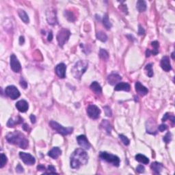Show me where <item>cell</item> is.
Here are the masks:
<instances>
[{
  "label": "cell",
  "instance_id": "obj_26",
  "mask_svg": "<svg viewBox=\"0 0 175 175\" xmlns=\"http://www.w3.org/2000/svg\"><path fill=\"white\" fill-rule=\"evenodd\" d=\"M136 159L138 161L144 164H148L149 163V159L145 155L142 154H138L136 155Z\"/></svg>",
  "mask_w": 175,
  "mask_h": 175
},
{
  "label": "cell",
  "instance_id": "obj_46",
  "mask_svg": "<svg viewBox=\"0 0 175 175\" xmlns=\"http://www.w3.org/2000/svg\"><path fill=\"white\" fill-rule=\"evenodd\" d=\"M37 169H38V170H40V171H45V166H44L43 165H39V166H37Z\"/></svg>",
  "mask_w": 175,
  "mask_h": 175
},
{
  "label": "cell",
  "instance_id": "obj_40",
  "mask_svg": "<svg viewBox=\"0 0 175 175\" xmlns=\"http://www.w3.org/2000/svg\"><path fill=\"white\" fill-rule=\"evenodd\" d=\"M145 170V168L142 165H139L138 167L136 168V171L138 173H142L144 172Z\"/></svg>",
  "mask_w": 175,
  "mask_h": 175
},
{
  "label": "cell",
  "instance_id": "obj_1",
  "mask_svg": "<svg viewBox=\"0 0 175 175\" xmlns=\"http://www.w3.org/2000/svg\"><path fill=\"white\" fill-rule=\"evenodd\" d=\"M88 161V155L83 149H77L71 156V166L73 169H79Z\"/></svg>",
  "mask_w": 175,
  "mask_h": 175
},
{
  "label": "cell",
  "instance_id": "obj_21",
  "mask_svg": "<svg viewBox=\"0 0 175 175\" xmlns=\"http://www.w3.org/2000/svg\"><path fill=\"white\" fill-rule=\"evenodd\" d=\"M163 168V166L162 165L161 163H159V162L157 161L153 162L151 165V168L152 169L156 174H160Z\"/></svg>",
  "mask_w": 175,
  "mask_h": 175
},
{
  "label": "cell",
  "instance_id": "obj_33",
  "mask_svg": "<svg viewBox=\"0 0 175 175\" xmlns=\"http://www.w3.org/2000/svg\"><path fill=\"white\" fill-rule=\"evenodd\" d=\"M99 56H100V58H101L102 60H105V61H107V60L109 59V54H108V52H107L106 50H105V49H100Z\"/></svg>",
  "mask_w": 175,
  "mask_h": 175
},
{
  "label": "cell",
  "instance_id": "obj_12",
  "mask_svg": "<svg viewBox=\"0 0 175 175\" xmlns=\"http://www.w3.org/2000/svg\"><path fill=\"white\" fill-rule=\"evenodd\" d=\"M77 141L78 142V144L81 147L82 149H90L91 147L90 142H88V140L86 138L84 135H80V136L77 137Z\"/></svg>",
  "mask_w": 175,
  "mask_h": 175
},
{
  "label": "cell",
  "instance_id": "obj_35",
  "mask_svg": "<svg viewBox=\"0 0 175 175\" xmlns=\"http://www.w3.org/2000/svg\"><path fill=\"white\" fill-rule=\"evenodd\" d=\"M163 140L164 142H166V144H168L171 142L172 140V134L170 132H168L165 135V136H163Z\"/></svg>",
  "mask_w": 175,
  "mask_h": 175
},
{
  "label": "cell",
  "instance_id": "obj_19",
  "mask_svg": "<svg viewBox=\"0 0 175 175\" xmlns=\"http://www.w3.org/2000/svg\"><path fill=\"white\" fill-rule=\"evenodd\" d=\"M62 154V151L60 150V148L58 147H54L51 151H49L48 155L52 157V159H58L59 157Z\"/></svg>",
  "mask_w": 175,
  "mask_h": 175
},
{
  "label": "cell",
  "instance_id": "obj_34",
  "mask_svg": "<svg viewBox=\"0 0 175 175\" xmlns=\"http://www.w3.org/2000/svg\"><path fill=\"white\" fill-rule=\"evenodd\" d=\"M7 157L4 154L1 153V163H0V168H2L3 166L7 163Z\"/></svg>",
  "mask_w": 175,
  "mask_h": 175
},
{
  "label": "cell",
  "instance_id": "obj_4",
  "mask_svg": "<svg viewBox=\"0 0 175 175\" xmlns=\"http://www.w3.org/2000/svg\"><path fill=\"white\" fill-rule=\"evenodd\" d=\"M99 157L102 160L108 162L109 163H112L113 166L116 167H118L120 166V160L118 156L111 154L107 152H101L99 153Z\"/></svg>",
  "mask_w": 175,
  "mask_h": 175
},
{
  "label": "cell",
  "instance_id": "obj_23",
  "mask_svg": "<svg viewBox=\"0 0 175 175\" xmlns=\"http://www.w3.org/2000/svg\"><path fill=\"white\" fill-rule=\"evenodd\" d=\"M18 14H19L20 19L24 22L25 23H29L30 19H29V16L25 10H22V9H19V10H18Z\"/></svg>",
  "mask_w": 175,
  "mask_h": 175
},
{
  "label": "cell",
  "instance_id": "obj_10",
  "mask_svg": "<svg viewBox=\"0 0 175 175\" xmlns=\"http://www.w3.org/2000/svg\"><path fill=\"white\" fill-rule=\"evenodd\" d=\"M19 157L23 161V163L26 165L28 166H32L35 163L36 159L35 158L33 157L32 155L30 153H27L24 152H20L19 153Z\"/></svg>",
  "mask_w": 175,
  "mask_h": 175
},
{
  "label": "cell",
  "instance_id": "obj_38",
  "mask_svg": "<svg viewBox=\"0 0 175 175\" xmlns=\"http://www.w3.org/2000/svg\"><path fill=\"white\" fill-rule=\"evenodd\" d=\"M47 170H48V172H45V173H49V174H55V173H57L56 172V168H55L54 166L52 165H49L48 168H47Z\"/></svg>",
  "mask_w": 175,
  "mask_h": 175
},
{
  "label": "cell",
  "instance_id": "obj_43",
  "mask_svg": "<svg viewBox=\"0 0 175 175\" xmlns=\"http://www.w3.org/2000/svg\"><path fill=\"white\" fill-rule=\"evenodd\" d=\"M16 171L18 173H21L23 172V168L21 166V164H18L16 168Z\"/></svg>",
  "mask_w": 175,
  "mask_h": 175
},
{
  "label": "cell",
  "instance_id": "obj_24",
  "mask_svg": "<svg viewBox=\"0 0 175 175\" xmlns=\"http://www.w3.org/2000/svg\"><path fill=\"white\" fill-rule=\"evenodd\" d=\"M136 8L140 12H144L147 10V3L144 0H139L137 1Z\"/></svg>",
  "mask_w": 175,
  "mask_h": 175
},
{
  "label": "cell",
  "instance_id": "obj_2",
  "mask_svg": "<svg viewBox=\"0 0 175 175\" xmlns=\"http://www.w3.org/2000/svg\"><path fill=\"white\" fill-rule=\"evenodd\" d=\"M5 138H6V140L9 143L12 144L17 145L21 149H25L28 147V140L25 138L24 135L19 131L9 133L5 137Z\"/></svg>",
  "mask_w": 175,
  "mask_h": 175
},
{
  "label": "cell",
  "instance_id": "obj_27",
  "mask_svg": "<svg viewBox=\"0 0 175 175\" xmlns=\"http://www.w3.org/2000/svg\"><path fill=\"white\" fill-rule=\"evenodd\" d=\"M103 23L104 26L105 27V28H106L107 30H109V29H111V27H112V23H111V22L109 21V17H108V15H107V14H104V16L103 17Z\"/></svg>",
  "mask_w": 175,
  "mask_h": 175
},
{
  "label": "cell",
  "instance_id": "obj_36",
  "mask_svg": "<svg viewBox=\"0 0 175 175\" xmlns=\"http://www.w3.org/2000/svg\"><path fill=\"white\" fill-rule=\"evenodd\" d=\"M119 138L121 140L122 142H123L125 145L128 146L129 144V142H130V141H129V140L125 136H124L123 134L119 135Z\"/></svg>",
  "mask_w": 175,
  "mask_h": 175
},
{
  "label": "cell",
  "instance_id": "obj_6",
  "mask_svg": "<svg viewBox=\"0 0 175 175\" xmlns=\"http://www.w3.org/2000/svg\"><path fill=\"white\" fill-rule=\"evenodd\" d=\"M70 36V31L66 29H62L58 32L56 38H57V41L60 47H62L65 45V43L68 41Z\"/></svg>",
  "mask_w": 175,
  "mask_h": 175
},
{
  "label": "cell",
  "instance_id": "obj_42",
  "mask_svg": "<svg viewBox=\"0 0 175 175\" xmlns=\"http://www.w3.org/2000/svg\"><path fill=\"white\" fill-rule=\"evenodd\" d=\"M144 29L142 27V25H140L139 27H138V34H139V35H143V34H144Z\"/></svg>",
  "mask_w": 175,
  "mask_h": 175
},
{
  "label": "cell",
  "instance_id": "obj_32",
  "mask_svg": "<svg viewBox=\"0 0 175 175\" xmlns=\"http://www.w3.org/2000/svg\"><path fill=\"white\" fill-rule=\"evenodd\" d=\"M168 119H170L173 125L175 123V117L174 115H171V114H170V113H166V114H164L163 118H162V121L165 122Z\"/></svg>",
  "mask_w": 175,
  "mask_h": 175
},
{
  "label": "cell",
  "instance_id": "obj_7",
  "mask_svg": "<svg viewBox=\"0 0 175 175\" xmlns=\"http://www.w3.org/2000/svg\"><path fill=\"white\" fill-rule=\"evenodd\" d=\"M5 93L11 99L15 100L21 95L19 90L14 85H8L5 88Z\"/></svg>",
  "mask_w": 175,
  "mask_h": 175
},
{
  "label": "cell",
  "instance_id": "obj_49",
  "mask_svg": "<svg viewBox=\"0 0 175 175\" xmlns=\"http://www.w3.org/2000/svg\"><path fill=\"white\" fill-rule=\"evenodd\" d=\"M172 59H173V60L174 59V52H173L172 54Z\"/></svg>",
  "mask_w": 175,
  "mask_h": 175
},
{
  "label": "cell",
  "instance_id": "obj_39",
  "mask_svg": "<svg viewBox=\"0 0 175 175\" xmlns=\"http://www.w3.org/2000/svg\"><path fill=\"white\" fill-rule=\"evenodd\" d=\"M168 129V126L165 124H162V125H160L159 126H158V130L160 131V132H163L164 131H166Z\"/></svg>",
  "mask_w": 175,
  "mask_h": 175
},
{
  "label": "cell",
  "instance_id": "obj_14",
  "mask_svg": "<svg viewBox=\"0 0 175 175\" xmlns=\"http://www.w3.org/2000/svg\"><path fill=\"white\" fill-rule=\"evenodd\" d=\"M161 66L162 69L166 72H168L172 69L170 61L168 56H164L161 60Z\"/></svg>",
  "mask_w": 175,
  "mask_h": 175
},
{
  "label": "cell",
  "instance_id": "obj_13",
  "mask_svg": "<svg viewBox=\"0 0 175 175\" xmlns=\"http://www.w3.org/2000/svg\"><path fill=\"white\" fill-rule=\"evenodd\" d=\"M66 66L64 63L58 64L55 68V72L56 75L62 79L66 77Z\"/></svg>",
  "mask_w": 175,
  "mask_h": 175
},
{
  "label": "cell",
  "instance_id": "obj_3",
  "mask_svg": "<svg viewBox=\"0 0 175 175\" xmlns=\"http://www.w3.org/2000/svg\"><path fill=\"white\" fill-rule=\"evenodd\" d=\"M88 67V62L86 60H79L73 67L71 72L76 79H80Z\"/></svg>",
  "mask_w": 175,
  "mask_h": 175
},
{
  "label": "cell",
  "instance_id": "obj_31",
  "mask_svg": "<svg viewBox=\"0 0 175 175\" xmlns=\"http://www.w3.org/2000/svg\"><path fill=\"white\" fill-rule=\"evenodd\" d=\"M144 69L148 77H152L153 76V70L152 64H148L145 66Z\"/></svg>",
  "mask_w": 175,
  "mask_h": 175
},
{
  "label": "cell",
  "instance_id": "obj_9",
  "mask_svg": "<svg viewBox=\"0 0 175 175\" xmlns=\"http://www.w3.org/2000/svg\"><path fill=\"white\" fill-rule=\"evenodd\" d=\"M87 114L90 118L95 120L99 118L101 110L96 105H90L87 108Z\"/></svg>",
  "mask_w": 175,
  "mask_h": 175
},
{
  "label": "cell",
  "instance_id": "obj_29",
  "mask_svg": "<svg viewBox=\"0 0 175 175\" xmlns=\"http://www.w3.org/2000/svg\"><path fill=\"white\" fill-rule=\"evenodd\" d=\"M64 14H65V17L69 21L73 22L76 20V17L75 16L74 14L73 13V12H71L70 10H65Z\"/></svg>",
  "mask_w": 175,
  "mask_h": 175
},
{
  "label": "cell",
  "instance_id": "obj_37",
  "mask_svg": "<svg viewBox=\"0 0 175 175\" xmlns=\"http://www.w3.org/2000/svg\"><path fill=\"white\" fill-rule=\"evenodd\" d=\"M103 109H104V110H105V115H106L107 116H108V117H111L112 115V110H111L110 107L108 106H105V107H103Z\"/></svg>",
  "mask_w": 175,
  "mask_h": 175
},
{
  "label": "cell",
  "instance_id": "obj_44",
  "mask_svg": "<svg viewBox=\"0 0 175 175\" xmlns=\"http://www.w3.org/2000/svg\"><path fill=\"white\" fill-rule=\"evenodd\" d=\"M53 39V33L52 31H50V32H49V34H48V38H47V40H48V41H52Z\"/></svg>",
  "mask_w": 175,
  "mask_h": 175
},
{
  "label": "cell",
  "instance_id": "obj_15",
  "mask_svg": "<svg viewBox=\"0 0 175 175\" xmlns=\"http://www.w3.org/2000/svg\"><path fill=\"white\" fill-rule=\"evenodd\" d=\"M122 77L117 73H112L107 77V81L110 85H114L115 84L120 83Z\"/></svg>",
  "mask_w": 175,
  "mask_h": 175
},
{
  "label": "cell",
  "instance_id": "obj_20",
  "mask_svg": "<svg viewBox=\"0 0 175 175\" xmlns=\"http://www.w3.org/2000/svg\"><path fill=\"white\" fill-rule=\"evenodd\" d=\"M130 85L127 83H125V82H120L116 85L114 88V90L116 91H120V90H124L126 92H129L130 90Z\"/></svg>",
  "mask_w": 175,
  "mask_h": 175
},
{
  "label": "cell",
  "instance_id": "obj_16",
  "mask_svg": "<svg viewBox=\"0 0 175 175\" xmlns=\"http://www.w3.org/2000/svg\"><path fill=\"white\" fill-rule=\"evenodd\" d=\"M16 107L20 112H25L28 110L29 105L25 100H20L16 103Z\"/></svg>",
  "mask_w": 175,
  "mask_h": 175
},
{
  "label": "cell",
  "instance_id": "obj_8",
  "mask_svg": "<svg viewBox=\"0 0 175 175\" xmlns=\"http://www.w3.org/2000/svg\"><path fill=\"white\" fill-rule=\"evenodd\" d=\"M47 21L49 24L54 25L58 24L57 15H56V10L54 8H50L46 12Z\"/></svg>",
  "mask_w": 175,
  "mask_h": 175
},
{
  "label": "cell",
  "instance_id": "obj_22",
  "mask_svg": "<svg viewBox=\"0 0 175 175\" xmlns=\"http://www.w3.org/2000/svg\"><path fill=\"white\" fill-rule=\"evenodd\" d=\"M90 89L97 94H101L102 92V88L97 81L92 82V84L90 85Z\"/></svg>",
  "mask_w": 175,
  "mask_h": 175
},
{
  "label": "cell",
  "instance_id": "obj_18",
  "mask_svg": "<svg viewBox=\"0 0 175 175\" xmlns=\"http://www.w3.org/2000/svg\"><path fill=\"white\" fill-rule=\"evenodd\" d=\"M23 119L22 118L21 116H17V117H14V118H10V119L8 120V123H7V126L8 127H14V125H19V124H21L23 123Z\"/></svg>",
  "mask_w": 175,
  "mask_h": 175
},
{
  "label": "cell",
  "instance_id": "obj_17",
  "mask_svg": "<svg viewBox=\"0 0 175 175\" xmlns=\"http://www.w3.org/2000/svg\"><path fill=\"white\" fill-rule=\"evenodd\" d=\"M135 88H136V92L141 96H144L149 92V90H148L147 88L144 85H142L139 81L136 82V84H135Z\"/></svg>",
  "mask_w": 175,
  "mask_h": 175
},
{
  "label": "cell",
  "instance_id": "obj_45",
  "mask_svg": "<svg viewBox=\"0 0 175 175\" xmlns=\"http://www.w3.org/2000/svg\"><path fill=\"white\" fill-rule=\"evenodd\" d=\"M30 120H31V122H32V123H36V116H34V115L32 114L30 116Z\"/></svg>",
  "mask_w": 175,
  "mask_h": 175
},
{
  "label": "cell",
  "instance_id": "obj_48",
  "mask_svg": "<svg viewBox=\"0 0 175 175\" xmlns=\"http://www.w3.org/2000/svg\"><path fill=\"white\" fill-rule=\"evenodd\" d=\"M23 129H24L25 131H27L29 130V129H30V127H29V125H27V124H24V125H23Z\"/></svg>",
  "mask_w": 175,
  "mask_h": 175
},
{
  "label": "cell",
  "instance_id": "obj_41",
  "mask_svg": "<svg viewBox=\"0 0 175 175\" xmlns=\"http://www.w3.org/2000/svg\"><path fill=\"white\" fill-rule=\"evenodd\" d=\"M20 85L23 88V89H25L27 88V82L26 81H25L24 79H21L20 81Z\"/></svg>",
  "mask_w": 175,
  "mask_h": 175
},
{
  "label": "cell",
  "instance_id": "obj_5",
  "mask_svg": "<svg viewBox=\"0 0 175 175\" xmlns=\"http://www.w3.org/2000/svg\"><path fill=\"white\" fill-rule=\"evenodd\" d=\"M49 125L56 132L63 135V136H66V135L72 134L73 131V128H72V127H64L63 126L60 125L57 122L54 121V120L49 122Z\"/></svg>",
  "mask_w": 175,
  "mask_h": 175
},
{
  "label": "cell",
  "instance_id": "obj_25",
  "mask_svg": "<svg viewBox=\"0 0 175 175\" xmlns=\"http://www.w3.org/2000/svg\"><path fill=\"white\" fill-rule=\"evenodd\" d=\"M101 126L102 128L106 131L107 134H111V131H112V126H111L110 123H109L107 120H103Z\"/></svg>",
  "mask_w": 175,
  "mask_h": 175
},
{
  "label": "cell",
  "instance_id": "obj_11",
  "mask_svg": "<svg viewBox=\"0 0 175 175\" xmlns=\"http://www.w3.org/2000/svg\"><path fill=\"white\" fill-rule=\"evenodd\" d=\"M10 68L14 73H19L21 70V65L14 54H12L10 58Z\"/></svg>",
  "mask_w": 175,
  "mask_h": 175
},
{
  "label": "cell",
  "instance_id": "obj_47",
  "mask_svg": "<svg viewBox=\"0 0 175 175\" xmlns=\"http://www.w3.org/2000/svg\"><path fill=\"white\" fill-rule=\"evenodd\" d=\"M25 43V38H24V36H20V38H19V44L20 45H23V43Z\"/></svg>",
  "mask_w": 175,
  "mask_h": 175
},
{
  "label": "cell",
  "instance_id": "obj_28",
  "mask_svg": "<svg viewBox=\"0 0 175 175\" xmlns=\"http://www.w3.org/2000/svg\"><path fill=\"white\" fill-rule=\"evenodd\" d=\"M151 45L153 47V50H151V55H153V56H156L157 54H158L159 53V44L157 41H153L151 43Z\"/></svg>",
  "mask_w": 175,
  "mask_h": 175
},
{
  "label": "cell",
  "instance_id": "obj_30",
  "mask_svg": "<svg viewBox=\"0 0 175 175\" xmlns=\"http://www.w3.org/2000/svg\"><path fill=\"white\" fill-rule=\"evenodd\" d=\"M96 38H97L98 40L102 42H105L107 40V36L106 35V34L102 32V31H100V32L96 33Z\"/></svg>",
  "mask_w": 175,
  "mask_h": 175
}]
</instances>
